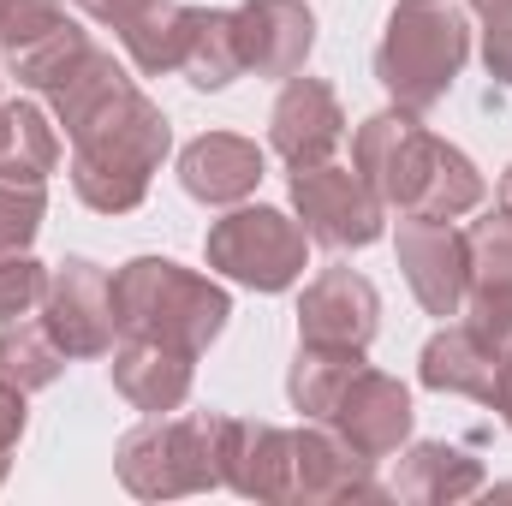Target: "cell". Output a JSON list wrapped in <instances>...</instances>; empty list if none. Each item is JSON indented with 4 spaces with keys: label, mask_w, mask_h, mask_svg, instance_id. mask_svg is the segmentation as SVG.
Segmentation results:
<instances>
[{
    "label": "cell",
    "mask_w": 512,
    "mask_h": 506,
    "mask_svg": "<svg viewBox=\"0 0 512 506\" xmlns=\"http://www.w3.org/2000/svg\"><path fill=\"white\" fill-rule=\"evenodd\" d=\"M245 42H239V12L227 6H203L197 18V36H191V54H185V84L191 90H227L233 78H245Z\"/></svg>",
    "instance_id": "obj_25"
},
{
    "label": "cell",
    "mask_w": 512,
    "mask_h": 506,
    "mask_svg": "<svg viewBox=\"0 0 512 506\" xmlns=\"http://www.w3.org/2000/svg\"><path fill=\"white\" fill-rule=\"evenodd\" d=\"M221 453H227V411H167L143 417L120 435L114 471L137 501H179L221 489Z\"/></svg>",
    "instance_id": "obj_5"
},
{
    "label": "cell",
    "mask_w": 512,
    "mask_h": 506,
    "mask_svg": "<svg viewBox=\"0 0 512 506\" xmlns=\"http://www.w3.org/2000/svg\"><path fill=\"white\" fill-rule=\"evenodd\" d=\"M149 6H155V0H78V12H84V18H96V24H108V30L137 24Z\"/></svg>",
    "instance_id": "obj_32"
},
{
    "label": "cell",
    "mask_w": 512,
    "mask_h": 506,
    "mask_svg": "<svg viewBox=\"0 0 512 506\" xmlns=\"http://www.w3.org/2000/svg\"><path fill=\"white\" fill-rule=\"evenodd\" d=\"M167 149H173V126H167L161 102L131 84L114 108H102L72 137V167L66 173H72L78 203L96 209V215H131L149 197Z\"/></svg>",
    "instance_id": "obj_2"
},
{
    "label": "cell",
    "mask_w": 512,
    "mask_h": 506,
    "mask_svg": "<svg viewBox=\"0 0 512 506\" xmlns=\"http://www.w3.org/2000/svg\"><path fill=\"white\" fill-rule=\"evenodd\" d=\"M346 143V108L334 96L328 78H286L274 108H268V149L286 167H316L334 161V149Z\"/></svg>",
    "instance_id": "obj_14"
},
{
    "label": "cell",
    "mask_w": 512,
    "mask_h": 506,
    "mask_svg": "<svg viewBox=\"0 0 512 506\" xmlns=\"http://www.w3.org/2000/svg\"><path fill=\"white\" fill-rule=\"evenodd\" d=\"M108 381H114V393L126 399L131 411L167 417V411H179L191 399L197 358H185L173 346H149V340H120L108 352Z\"/></svg>",
    "instance_id": "obj_19"
},
{
    "label": "cell",
    "mask_w": 512,
    "mask_h": 506,
    "mask_svg": "<svg viewBox=\"0 0 512 506\" xmlns=\"http://www.w3.org/2000/svg\"><path fill=\"white\" fill-rule=\"evenodd\" d=\"M131 84H137V78H131L126 66L108 54V48H90V60H84V66H78V72L60 84V90H48V102H54V120L66 126V137H78V131L90 126L102 108H114Z\"/></svg>",
    "instance_id": "obj_24"
},
{
    "label": "cell",
    "mask_w": 512,
    "mask_h": 506,
    "mask_svg": "<svg viewBox=\"0 0 512 506\" xmlns=\"http://www.w3.org/2000/svg\"><path fill=\"white\" fill-rule=\"evenodd\" d=\"M411 387L399 376H387V370H358V376L340 387V399H334V411L322 417L352 453H364V459H393L405 441H411Z\"/></svg>",
    "instance_id": "obj_11"
},
{
    "label": "cell",
    "mask_w": 512,
    "mask_h": 506,
    "mask_svg": "<svg viewBox=\"0 0 512 506\" xmlns=\"http://www.w3.org/2000/svg\"><path fill=\"white\" fill-rule=\"evenodd\" d=\"M24 399H30V393H18V387H0V453H12V447L24 441V423H30Z\"/></svg>",
    "instance_id": "obj_33"
},
{
    "label": "cell",
    "mask_w": 512,
    "mask_h": 506,
    "mask_svg": "<svg viewBox=\"0 0 512 506\" xmlns=\"http://www.w3.org/2000/svg\"><path fill=\"white\" fill-rule=\"evenodd\" d=\"M465 251H471V286H465V322L512 352V209H483L465 227Z\"/></svg>",
    "instance_id": "obj_15"
},
{
    "label": "cell",
    "mask_w": 512,
    "mask_h": 506,
    "mask_svg": "<svg viewBox=\"0 0 512 506\" xmlns=\"http://www.w3.org/2000/svg\"><path fill=\"white\" fill-rule=\"evenodd\" d=\"M6 471H12V453H0V483H6Z\"/></svg>",
    "instance_id": "obj_36"
},
{
    "label": "cell",
    "mask_w": 512,
    "mask_h": 506,
    "mask_svg": "<svg viewBox=\"0 0 512 506\" xmlns=\"http://www.w3.org/2000/svg\"><path fill=\"white\" fill-rule=\"evenodd\" d=\"M42 292H48V268L30 251L0 256V328L6 322H24L42 310Z\"/></svg>",
    "instance_id": "obj_29"
},
{
    "label": "cell",
    "mask_w": 512,
    "mask_h": 506,
    "mask_svg": "<svg viewBox=\"0 0 512 506\" xmlns=\"http://www.w3.org/2000/svg\"><path fill=\"white\" fill-rule=\"evenodd\" d=\"M239 42H245V66L268 84H286L304 72L310 48H316V12L304 0H239Z\"/></svg>",
    "instance_id": "obj_16"
},
{
    "label": "cell",
    "mask_w": 512,
    "mask_h": 506,
    "mask_svg": "<svg viewBox=\"0 0 512 506\" xmlns=\"http://www.w3.org/2000/svg\"><path fill=\"white\" fill-rule=\"evenodd\" d=\"M60 173V131L36 102H0V179L12 185H48Z\"/></svg>",
    "instance_id": "obj_22"
},
{
    "label": "cell",
    "mask_w": 512,
    "mask_h": 506,
    "mask_svg": "<svg viewBox=\"0 0 512 506\" xmlns=\"http://www.w3.org/2000/svg\"><path fill=\"white\" fill-rule=\"evenodd\" d=\"M262 173H268V155L239 131H203L179 149V185H185V197H197L209 209H233V203L256 197Z\"/></svg>",
    "instance_id": "obj_17"
},
{
    "label": "cell",
    "mask_w": 512,
    "mask_h": 506,
    "mask_svg": "<svg viewBox=\"0 0 512 506\" xmlns=\"http://www.w3.org/2000/svg\"><path fill=\"white\" fill-rule=\"evenodd\" d=\"M292 501L298 506H376L393 501V489L376 483V459L352 453L328 423L292 429Z\"/></svg>",
    "instance_id": "obj_10"
},
{
    "label": "cell",
    "mask_w": 512,
    "mask_h": 506,
    "mask_svg": "<svg viewBox=\"0 0 512 506\" xmlns=\"http://www.w3.org/2000/svg\"><path fill=\"white\" fill-rule=\"evenodd\" d=\"M465 60H471V24L453 0H393L370 66L393 108L429 114L447 102Z\"/></svg>",
    "instance_id": "obj_4"
},
{
    "label": "cell",
    "mask_w": 512,
    "mask_h": 506,
    "mask_svg": "<svg viewBox=\"0 0 512 506\" xmlns=\"http://www.w3.org/2000/svg\"><path fill=\"white\" fill-rule=\"evenodd\" d=\"M42 221H48V191H42V185H12V179H0V256L30 251L36 233H42Z\"/></svg>",
    "instance_id": "obj_28"
},
{
    "label": "cell",
    "mask_w": 512,
    "mask_h": 506,
    "mask_svg": "<svg viewBox=\"0 0 512 506\" xmlns=\"http://www.w3.org/2000/svg\"><path fill=\"white\" fill-rule=\"evenodd\" d=\"M483 489V459H471L453 441H411L399 447V471H393V495L411 506H453L471 501Z\"/></svg>",
    "instance_id": "obj_20"
},
{
    "label": "cell",
    "mask_w": 512,
    "mask_h": 506,
    "mask_svg": "<svg viewBox=\"0 0 512 506\" xmlns=\"http://www.w3.org/2000/svg\"><path fill=\"white\" fill-rule=\"evenodd\" d=\"M393 256H399V274L411 286V298L453 322L465 310V286H471V251H465V233L453 221H435V215H399V239H393Z\"/></svg>",
    "instance_id": "obj_9"
},
{
    "label": "cell",
    "mask_w": 512,
    "mask_h": 506,
    "mask_svg": "<svg viewBox=\"0 0 512 506\" xmlns=\"http://www.w3.org/2000/svg\"><path fill=\"white\" fill-rule=\"evenodd\" d=\"M501 209H512V161H507V173H501Z\"/></svg>",
    "instance_id": "obj_35"
},
{
    "label": "cell",
    "mask_w": 512,
    "mask_h": 506,
    "mask_svg": "<svg viewBox=\"0 0 512 506\" xmlns=\"http://www.w3.org/2000/svg\"><path fill=\"white\" fill-rule=\"evenodd\" d=\"M376 334H382V292H376L358 268L334 262V268H322V274L304 286V298H298V340L370 352Z\"/></svg>",
    "instance_id": "obj_12"
},
{
    "label": "cell",
    "mask_w": 512,
    "mask_h": 506,
    "mask_svg": "<svg viewBox=\"0 0 512 506\" xmlns=\"http://www.w3.org/2000/svg\"><path fill=\"white\" fill-rule=\"evenodd\" d=\"M358 370H364V352L298 340V358H292V370H286V399H292V411H304L310 423H322V417L334 411L340 387L358 376Z\"/></svg>",
    "instance_id": "obj_23"
},
{
    "label": "cell",
    "mask_w": 512,
    "mask_h": 506,
    "mask_svg": "<svg viewBox=\"0 0 512 506\" xmlns=\"http://www.w3.org/2000/svg\"><path fill=\"white\" fill-rule=\"evenodd\" d=\"M90 30L84 24H54L48 36H36V42H24L18 54H6L12 60V78H18V90H36V96H48V90H60L84 60H90Z\"/></svg>",
    "instance_id": "obj_26"
},
{
    "label": "cell",
    "mask_w": 512,
    "mask_h": 506,
    "mask_svg": "<svg viewBox=\"0 0 512 506\" xmlns=\"http://www.w3.org/2000/svg\"><path fill=\"white\" fill-rule=\"evenodd\" d=\"M292 209L310 245H328V251H370L387 233L382 197L364 185L358 167H340V161L292 167Z\"/></svg>",
    "instance_id": "obj_7"
},
{
    "label": "cell",
    "mask_w": 512,
    "mask_h": 506,
    "mask_svg": "<svg viewBox=\"0 0 512 506\" xmlns=\"http://www.w3.org/2000/svg\"><path fill=\"white\" fill-rule=\"evenodd\" d=\"M352 167L393 215L459 221V215H477L489 197L477 161L459 143L435 137L423 114H405V108H382L352 131Z\"/></svg>",
    "instance_id": "obj_1"
},
{
    "label": "cell",
    "mask_w": 512,
    "mask_h": 506,
    "mask_svg": "<svg viewBox=\"0 0 512 506\" xmlns=\"http://www.w3.org/2000/svg\"><path fill=\"white\" fill-rule=\"evenodd\" d=\"M477 18H512V0H471Z\"/></svg>",
    "instance_id": "obj_34"
},
{
    "label": "cell",
    "mask_w": 512,
    "mask_h": 506,
    "mask_svg": "<svg viewBox=\"0 0 512 506\" xmlns=\"http://www.w3.org/2000/svg\"><path fill=\"white\" fill-rule=\"evenodd\" d=\"M197 18L203 6H185V0H155L137 24L120 30L126 42V60L143 78H167V72H185V54H191V36H197Z\"/></svg>",
    "instance_id": "obj_21"
},
{
    "label": "cell",
    "mask_w": 512,
    "mask_h": 506,
    "mask_svg": "<svg viewBox=\"0 0 512 506\" xmlns=\"http://www.w3.org/2000/svg\"><path fill=\"white\" fill-rule=\"evenodd\" d=\"M114 316H120V340H149L203 358L227 334L233 298L221 280L173 256H131L126 268H114Z\"/></svg>",
    "instance_id": "obj_3"
},
{
    "label": "cell",
    "mask_w": 512,
    "mask_h": 506,
    "mask_svg": "<svg viewBox=\"0 0 512 506\" xmlns=\"http://www.w3.org/2000/svg\"><path fill=\"white\" fill-rule=\"evenodd\" d=\"M203 262L221 280H239L251 292H286L304 280L310 268V233L304 221H292L286 209L268 203H233L221 221H209L203 233Z\"/></svg>",
    "instance_id": "obj_6"
},
{
    "label": "cell",
    "mask_w": 512,
    "mask_h": 506,
    "mask_svg": "<svg viewBox=\"0 0 512 506\" xmlns=\"http://www.w3.org/2000/svg\"><path fill=\"white\" fill-rule=\"evenodd\" d=\"M54 24H66V6L60 0H0V48L18 54L24 42L48 36Z\"/></svg>",
    "instance_id": "obj_30"
},
{
    "label": "cell",
    "mask_w": 512,
    "mask_h": 506,
    "mask_svg": "<svg viewBox=\"0 0 512 506\" xmlns=\"http://www.w3.org/2000/svg\"><path fill=\"white\" fill-rule=\"evenodd\" d=\"M221 489H233L245 501H292V429L227 417Z\"/></svg>",
    "instance_id": "obj_18"
},
{
    "label": "cell",
    "mask_w": 512,
    "mask_h": 506,
    "mask_svg": "<svg viewBox=\"0 0 512 506\" xmlns=\"http://www.w3.org/2000/svg\"><path fill=\"white\" fill-rule=\"evenodd\" d=\"M507 370H512V352L483 340L465 316L459 322H441L423 352H417V381L435 387V393H459V399H477V405H501L507 393Z\"/></svg>",
    "instance_id": "obj_13"
},
{
    "label": "cell",
    "mask_w": 512,
    "mask_h": 506,
    "mask_svg": "<svg viewBox=\"0 0 512 506\" xmlns=\"http://www.w3.org/2000/svg\"><path fill=\"white\" fill-rule=\"evenodd\" d=\"M483 66L495 84L512 90V18H483Z\"/></svg>",
    "instance_id": "obj_31"
},
{
    "label": "cell",
    "mask_w": 512,
    "mask_h": 506,
    "mask_svg": "<svg viewBox=\"0 0 512 506\" xmlns=\"http://www.w3.org/2000/svg\"><path fill=\"white\" fill-rule=\"evenodd\" d=\"M42 328L66 358H108L120 346V316H114V274L90 256H66L48 268L42 292Z\"/></svg>",
    "instance_id": "obj_8"
},
{
    "label": "cell",
    "mask_w": 512,
    "mask_h": 506,
    "mask_svg": "<svg viewBox=\"0 0 512 506\" xmlns=\"http://www.w3.org/2000/svg\"><path fill=\"white\" fill-rule=\"evenodd\" d=\"M66 376V352L48 340L42 322H6L0 328V387L42 393Z\"/></svg>",
    "instance_id": "obj_27"
}]
</instances>
